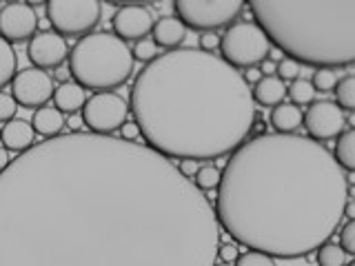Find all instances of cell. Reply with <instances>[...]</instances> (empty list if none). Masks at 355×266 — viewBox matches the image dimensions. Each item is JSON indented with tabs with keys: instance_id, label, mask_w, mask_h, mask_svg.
<instances>
[{
	"instance_id": "cell-1",
	"label": "cell",
	"mask_w": 355,
	"mask_h": 266,
	"mask_svg": "<svg viewBox=\"0 0 355 266\" xmlns=\"http://www.w3.org/2000/svg\"><path fill=\"white\" fill-rule=\"evenodd\" d=\"M209 197L147 144L69 131L0 171V266H214Z\"/></svg>"
},
{
	"instance_id": "cell-2",
	"label": "cell",
	"mask_w": 355,
	"mask_h": 266,
	"mask_svg": "<svg viewBox=\"0 0 355 266\" xmlns=\"http://www.w3.org/2000/svg\"><path fill=\"white\" fill-rule=\"evenodd\" d=\"M351 175L306 136H251L220 171L214 209L220 231L269 258H302L342 227Z\"/></svg>"
},
{
	"instance_id": "cell-3",
	"label": "cell",
	"mask_w": 355,
	"mask_h": 266,
	"mask_svg": "<svg viewBox=\"0 0 355 266\" xmlns=\"http://www.w3.org/2000/svg\"><path fill=\"white\" fill-rule=\"evenodd\" d=\"M129 111L147 147L166 160H216L247 140L255 120L238 69L193 47L164 51L131 85Z\"/></svg>"
},
{
	"instance_id": "cell-4",
	"label": "cell",
	"mask_w": 355,
	"mask_h": 266,
	"mask_svg": "<svg viewBox=\"0 0 355 266\" xmlns=\"http://www.w3.org/2000/svg\"><path fill=\"white\" fill-rule=\"evenodd\" d=\"M247 9L266 40L297 64L355 62V0H251Z\"/></svg>"
},
{
	"instance_id": "cell-5",
	"label": "cell",
	"mask_w": 355,
	"mask_h": 266,
	"mask_svg": "<svg viewBox=\"0 0 355 266\" xmlns=\"http://www.w3.org/2000/svg\"><path fill=\"white\" fill-rule=\"evenodd\" d=\"M69 58V73L76 85L96 94L111 91L125 85L133 73V55L125 40L114 33L98 31L78 40Z\"/></svg>"
},
{
	"instance_id": "cell-6",
	"label": "cell",
	"mask_w": 355,
	"mask_h": 266,
	"mask_svg": "<svg viewBox=\"0 0 355 266\" xmlns=\"http://www.w3.org/2000/svg\"><path fill=\"white\" fill-rule=\"evenodd\" d=\"M269 51L271 42L253 22H233L227 27L225 36H220L222 60L233 69H253L269 55Z\"/></svg>"
},
{
	"instance_id": "cell-7",
	"label": "cell",
	"mask_w": 355,
	"mask_h": 266,
	"mask_svg": "<svg viewBox=\"0 0 355 266\" xmlns=\"http://www.w3.org/2000/svg\"><path fill=\"white\" fill-rule=\"evenodd\" d=\"M44 18L58 36H89L103 20V5L98 0H49Z\"/></svg>"
},
{
	"instance_id": "cell-8",
	"label": "cell",
	"mask_w": 355,
	"mask_h": 266,
	"mask_svg": "<svg viewBox=\"0 0 355 266\" xmlns=\"http://www.w3.org/2000/svg\"><path fill=\"white\" fill-rule=\"evenodd\" d=\"M244 9L242 0H175V18L193 31H218L231 27V22Z\"/></svg>"
},
{
	"instance_id": "cell-9",
	"label": "cell",
	"mask_w": 355,
	"mask_h": 266,
	"mask_svg": "<svg viewBox=\"0 0 355 266\" xmlns=\"http://www.w3.org/2000/svg\"><path fill=\"white\" fill-rule=\"evenodd\" d=\"M129 118V103L116 91H103L87 98L83 107V122L89 133L96 136H111L120 131Z\"/></svg>"
},
{
	"instance_id": "cell-10",
	"label": "cell",
	"mask_w": 355,
	"mask_h": 266,
	"mask_svg": "<svg viewBox=\"0 0 355 266\" xmlns=\"http://www.w3.org/2000/svg\"><path fill=\"white\" fill-rule=\"evenodd\" d=\"M53 78L47 71L29 66V69H22L14 76V80H11V98L16 100L18 107L40 109L53 98Z\"/></svg>"
},
{
	"instance_id": "cell-11",
	"label": "cell",
	"mask_w": 355,
	"mask_h": 266,
	"mask_svg": "<svg viewBox=\"0 0 355 266\" xmlns=\"http://www.w3.org/2000/svg\"><path fill=\"white\" fill-rule=\"evenodd\" d=\"M302 127L306 129L311 140L327 142L338 138L347 129V116L338 105L322 100V103H311L306 114H302Z\"/></svg>"
},
{
	"instance_id": "cell-12",
	"label": "cell",
	"mask_w": 355,
	"mask_h": 266,
	"mask_svg": "<svg viewBox=\"0 0 355 266\" xmlns=\"http://www.w3.org/2000/svg\"><path fill=\"white\" fill-rule=\"evenodd\" d=\"M38 14L29 3H9L0 7V38L9 44L27 42L36 36Z\"/></svg>"
},
{
	"instance_id": "cell-13",
	"label": "cell",
	"mask_w": 355,
	"mask_h": 266,
	"mask_svg": "<svg viewBox=\"0 0 355 266\" xmlns=\"http://www.w3.org/2000/svg\"><path fill=\"white\" fill-rule=\"evenodd\" d=\"M69 55L67 40L55 31H40L27 44V58L36 69H58Z\"/></svg>"
},
{
	"instance_id": "cell-14",
	"label": "cell",
	"mask_w": 355,
	"mask_h": 266,
	"mask_svg": "<svg viewBox=\"0 0 355 266\" xmlns=\"http://www.w3.org/2000/svg\"><path fill=\"white\" fill-rule=\"evenodd\" d=\"M111 27H114V36H118L120 40H140L147 38V33L151 31L153 16L142 5H125L111 18Z\"/></svg>"
},
{
	"instance_id": "cell-15",
	"label": "cell",
	"mask_w": 355,
	"mask_h": 266,
	"mask_svg": "<svg viewBox=\"0 0 355 266\" xmlns=\"http://www.w3.org/2000/svg\"><path fill=\"white\" fill-rule=\"evenodd\" d=\"M0 140H3V147L7 151H14L16 155H20L36 144V131H33L27 120L14 118L0 129Z\"/></svg>"
},
{
	"instance_id": "cell-16",
	"label": "cell",
	"mask_w": 355,
	"mask_h": 266,
	"mask_svg": "<svg viewBox=\"0 0 355 266\" xmlns=\"http://www.w3.org/2000/svg\"><path fill=\"white\" fill-rule=\"evenodd\" d=\"M151 40L158 44V49H180V44L187 38V27L182 25L175 16H162L158 20H153L151 27Z\"/></svg>"
},
{
	"instance_id": "cell-17",
	"label": "cell",
	"mask_w": 355,
	"mask_h": 266,
	"mask_svg": "<svg viewBox=\"0 0 355 266\" xmlns=\"http://www.w3.org/2000/svg\"><path fill=\"white\" fill-rule=\"evenodd\" d=\"M284 96H286V85L277 76H262L251 89L253 105H260V107L282 105Z\"/></svg>"
},
{
	"instance_id": "cell-18",
	"label": "cell",
	"mask_w": 355,
	"mask_h": 266,
	"mask_svg": "<svg viewBox=\"0 0 355 266\" xmlns=\"http://www.w3.org/2000/svg\"><path fill=\"white\" fill-rule=\"evenodd\" d=\"M87 103V94L80 85L64 82L53 89V105L62 116H76L78 111H83Z\"/></svg>"
},
{
	"instance_id": "cell-19",
	"label": "cell",
	"mask_w": 355,
	"mask_h": 266,
	"mask_svg": "<svg viewBox=\"0 0 355 266\" xmlns=\"http://www.w3.org/2000/svg\"><path fill=\"white\" fill-rule=\"evenodd\" d=\"M29 125L33 127V131H36V136H42L44 140L55 138V136H60L64 129V116L55 107L44 105L33 111Z\"/></svg>"
},
{
	"instance_id": "cell-20",
	"label": "cell",
	"mask_w": 355,
	"mask_h": 266,
	"mask_svg": "<svg viewBox=\"0 0 355 266\" xmlns=\"http://www.w3.org/2000/svg\"><path fill=\"white\" fill-rule=\"evenodd\" d=\"M271 127L275 133H284V136H293V133L302 127V109L291 105V103H282L271 109Z\"/></svg>"
},
{
	"instance_id": "cell-21",
	"label": "cell",
	"mask_w": 355,
	"mask_h": 266,
	"mask_svg": "<svg viewBox=\"0 0 355 266\" xmlns=\"http://www.w3.org/2000/svg\"><path fill=\"white\" fill-rule=\"evenodd\" d=\"M333 158L342 166L344 173L355 171V129L353 127H347L338 136V147H336V153H333Z\"/></svg>"
},
{
	"instance_id": "cell-22",
	"label": "cell",
	"mask_w": 355,
	"mask_h": 266,
	"mask_svg": "<svg viewBox=\"0 0 355 266\" xmlns=\"http://www.w3.org/2000/svg\"><path fill=\"white\" fill-rule=\"evenodd\" d=\"M16 73H18V55L14 51V44L0 38V91L7 85H11Z\"/></svg>"
},
{
	"instance_id": "cell-23",
	"label": "cell",
	"mask_w": 355,
	"mask_h": 266,
	"mask_svg": "<svg viewBox=\"0 0 355 266\" xmlns=\"http://www.w3.org/2000/svg\"><path fill=\"white\" fill-rule=\"evenodd\" d=\"M286 94H288V98H291V105H295V107H306L315 100L313 85H311L309 80H304V78L293 80L291 87L286 89Z\"/></svg>"
},
{
	"instance_id": "cell-24",
	"label": "cell",
	"mask_w": 355,
	"mask_h": 266,
	"mask_svg": "<svg viewBox=\"0 0 355 266\" xmlns=\"http://www.w3.org/2000/svg\"><path fill=\"white\" fill-rule=\"evenodd\" d=\"M336 98H338V107L344 111H353L355 109V76H344L336 85Z\"/></svg>"
},
{
	"instance_id": "cell-25",
	"label": "cell",
	"mask_w": 355,
	"mask_h": 266,
	"mask_svg": "<svg viewBox=\"0 0 355 266\" xmlns=\"http://www.w3.org/2000/svg\"><path fill=\"white\" fill-rule=\"evenodd\" d=\"M196 188H200V191H214V188H218L220 184V169L214 164H202L198 169V173L193 175V180Z\"/></svg>"
},
{
	"instance_id": "cell-26",
	"label": "cell",
	"mask_w": 355,
	"mask_h": 266,
	"mask_svg": "<svg viewBox=\"0 0 355 266\" xmlns=\"http://www.w3.org/2000/svg\"><path fill=\"white\" fill-rule=\"evenodd\" d=\"M347 264V253L340 249V244L324 242L318 249V266H344Z\"/></svg>"
},
{
	"instance_id": "cell-27",
	"label": "cell",
	"mask_w": 355,
	"mask_h": 266,
	"mask_svg": "<svg viewBox=\"0 0 355 266\" xmlns=\"http://www.w3.org/2000/svg\"><path fill=\"white\" fill-rule=\"evenodd\" d=\"M131 55H133V60H140L144 64H149L151 60H155L160 55V49L151 38H140V40H136V44H133Z\"/></svg>"
},
{
	"instance_id": "cell-28",
	"label": "cell",
	"mask_w": 355,
	"mask_h": 266,
	"mask_svg": "<svg viewBox=\"0 0 355 266\" xmlns=\"http://www.w3.org/2000/svg\"><path fill=\"white\" fill-rule=\"evenodd\" d=\"M311 85H313L315 91H322V94H329L336 89L338 85V73L333 69H315L313 71V78L309 80Z\"/></svg>"
},
{
	"instance_id": "cell-29",
	"label": "cell",
	"mask_w": 355,
	"mask_h": 266,
	"mask_svg": "<svg viewBox=\"0 0 355 266\" xmlns=\"http://www.w3.org/2000/svg\"><path fill=\"white\" fill-rule=\"evenodd\" d=\"M236 266H275L273 258H269L266 253H260V251H247V253H240L238 260H236Z\"/></svg>"
},
{
	"instance_id": "cell-30",
	"label": "cell",
	"mask_w": 355,
	"mask_h": 266,
	"mask_svg": "<svg viewBox=\"0 0 355 266\" xmlns=\"http://www.w3.org/2000/svg\"><path fill=\"white\" fill-rule=\"evenodd\" d=\"M340 249L347 255H355V220H347L340 231Z\"/></svg>"
},
{
	"instance_id": "cell-31",
	"label": "cell",
	"mask_w": 355,
	"mask_h": 266,
	"mask_svg": "<svg viewBox=\"0 0 355 266\" xmlns=\"http://www.w3.org/2000/svg\"><path fill=\"white\" fill-rule=\"evenodd\" d=\"M275 73H277V78H280L282 82H286V80L293 82L300 78V64L295 60H291V58H282L280 62L275 64Z\"/></svg>"
},
{
	"instance_id": "cell-32",
	"label": "cell",
	"mask_w": 355,
	"mask_h": 266,
	"mask_svg": "<svg viewBox=\"0 0 355 266\" xmlns=\"http://www.w3.org/2000/svg\"><path fill=\"white\" fill-rule=\"evenodd\" d=\"M18 114V105H16V100L11 98L9 94L5 91H0V122H9V120H14Z\"/></svg>"
},
{
	"instance_id": "cell-33",
	"label": "cell",
	"mask_w": 355,
	"mask_h": 266,
	"mask_svg": "<svg viewBox=\"0 0 355 266\" xmlns=\"http://www.w3.org/2000/svg\"><path fill=\"white\" fill-rule=\"evenodd\" d=\"M240 249L236 242H227V244H218V251H216V260L225 262V264H233L238 260Z\"/></svg>"
},
{
	"instance_id": "cell-34",
	"label": "cell",
	"mask_w": 355,
	"mask_h": 266,
	"mask_svg": "<svg viewBox=\"0 0 355 266\" xmlns=\"http://www.w3.org/2000/svg\"><path fill=\"white\" fill-rule=\"evenodd\" d=\"M200 51H205V53H214L216 49H220V36L214 31H207L200 36Z\"/></svg>"
},
{
	"instance_id": "cell-35",
	"label": "cell",
	"mask_w": 355,
	"mask_h": 266,
	"mask_svg": "<svg viewBox=\"0 0 355 266\" xmlns=\"http://www.w3.org/2000/svg\"><path fill=\"white\" fill-rule=\"evenodd\" d=\"M120 140H125V142H138L140 140V129L136 122H125V125L120 127Z\"/></svg>"
},
{
	"instance_id": "cell-36",
	"label": "cell",
	"mask_w": 355,
	"mask_h": 266,
	"mask_svg": "<svg viewBox=\"0 0 355 266\" xmlns=\"http://www.w3.org/2000/svg\"><path fill=\"white\" fill-rule=\"evenodd\" d=\"M198 169H200V162H196V160H180V164H178V171H180L187 180H191V177L198 173Z\"/></svg>"
},
{
	"instance_id": "cell-37",
	"label": "cell",
	"mask_w": 355,
	"mask_h": 266,
	"mask_svg": "<svg viewBox=\"0 0 355 266\" xmlns=\"http://www.w3.org/2000/svg\"><path fill=\"white\" fill-rule=\"evenodd\" d=\"M53 80H55V82H60V85L71 82V73H69V69H64V66H58V69L53 71Z\"/></svg>"
},
{
	"instance_id": "cell-38",
	"label": "cell",
	"mask_w": 355,
	"mask_h": 266,
	"mask_svg": "<svg viewBox=\"0 0 355 266\" xmlns=\"http://www.w3.org/2000/svg\"><path fill=\"white\" fill-rule=\"evenodd\" d=\"M242 78H244V82H247V85H255L262 78V73L253 66V69H247V73H244Z\"/></svg>"
},
{
	"instance_id": "cell-39",
	"label": "cell",
	"mask_w": 355,
	"mask_h": 266,
	"mask_svg": "<svg viewBox=\"0 0 355 266\" xmlns=\"http://www.w3.org/2000/svg\"><path fill=\"white\" fill-rule=\"evenodd\" d=\"M258 71H260L262 76H273V73H275V62H271V60H266V58H264V60L260 62V69H258Z\"/></svg>"
},
{
	"instance_id": "cell-40",
	"label": "cell",
	"mask_w": 355,
	"mask_h": 266,
	"mask_svg": "<svg viewBox=\"0 0 355 266\" xmlns=\"http://www.w3.org/2000/svg\"><path fill=\"white\" fill-rule=\"evenodd\" d=\"M342 213H344V218H347V220H355V202H353L351 197L347 200V204H344Z\"/></svg>"
},
{
	"instance_id": "cell-41",
	"label": "cell",
	"mask_w": 355,
	"mask_h": 266,
	"mask_svg": "<svg viewBox=\"0 0 355 266\" xmlns=\"http://www.w3.org/2000/svg\"><path fill=\"white\" fill-rule=\"evenodd\" d=\"M9 162H11V158H9V151H7L5 147H0V171H3Z\"/></svg>"
},
{
	"instance_id": "cell-42",
	"label": "cell",
	"mask_w": 355,
	"mask_h": 266,
	"mask_svg": "<svg viewBox=\"0 0 355 266\" xmlns=\"http://www.w3.org/2000/svg\"><path fill=\"white\" fill-rule=\"evenodd\" d=\"M214 266H231V264H225V262H216Z\"/></svg>"
},
{
	"instance_id": "cell-43",
	"label": "cell",
	"mask_w": 355,
	"mask_h": 266,
	"mask_svg": "<svg viewBox=\"0 0 355 266\" xmlns=\"http://www.w3.org/2000/svg\"><path fill=\"white\" fill-rule=\"evenodd\" d=\"M344 266H355V262H347V264H344Z\"/></svg>"
}]
</instances>
